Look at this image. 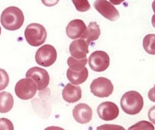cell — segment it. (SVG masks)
Returning <instances> with one entry per match:
<instances>
[{
  "label": "cell",
  "instance_id": "7",
  "mask_svg": "<svg viewBox=\"0 0 155 130\" xmlns=\"http://www.w3.org/2000/svg\"><path fill=\"white\" fill-rule=\"evenodd\" d=\"M88 64L91 70L97 72H101L108 68L110 65V57L107 52L104 51H95L88 58Z\"/></svg>",
  "mask_w": 155,
  "mask_h": 130
},
{
  "label": "cell",
  "instance_id": "21",
  "mask_svg": "<svg viewBox=\"0 0 155 130\" xmlns=\"http://www.w3.org/2000/svg\"><path fill=\"white\" fill-rule=\"evenodd\" d=\"M10 78L6 71L0 68V91L5 89L9 84Z\"/></svg>",
  "mask_w": 155,
  "mask_h": 130
},
{
  "label": "cell",
  "instance_id": "2",
  "mask_svg": "<svg viewBox=\"0 0 155 130\" xmlns=\"http://www.w3.org/2000/svg\"><path fill=\"white\" fill-rule=\"evenodd\" d=\"M120 106L123 111L127 115H137L143 107V97L137 91H128L122 96Z\"/></svg>",
  "mask_w": 155,
  "mask_h": 130
},
{
  "label": "cell",
  "instance_id": "24",
  "mask_svg": "<svg viewBox=\"0 0 155 130\" xmlns=\"http://www.w3.org/2000/svg\"><path fill=\"white\" fill-rule=\"evenodd\" d=\"M42 4L47 7H52L57 5L59 0H41Z\"/></svg>",
  "mask_w": 155,
  "mask_h": 130
},
{
  "label": "cell",
  "instance_id": "20",
  "mask_svg": "<svg viewBox=\"0 0 155 130\" xmlns=\"http://www.w3.org/2000/svg\"><path fill=\"white\" fill-rule=\"evenodd\" d=\"M76 9L80 12H84L89 10L91 5L88 0H71Z\"/></svg>",
  "mask_w": 155,
  "mask_h": 130
},
{
  "label": "cell",
  "instance_id": "26",
  "mask_svg": "<svg viewBox=\"0 0 155 130\" xmlns=\"http://www.w3.org/2000/svg\"><path fill=\"white\" fill-rule=\"evenodd\" d=\"M1 32H2V29H1V27H0V35H1Z\"/></svg>",
  "mask_w": 155,
  "mask_h": 130
},
{
  "label": "cell",
  "instance_id": "3",
  "mask_svg": "<svg viewBox=\"0 0 155 130\" xmlns=\"http://www.w3.org/2000/svg\"><path fill=\"white\" fill-rule=\"evenodd\" d=\"M25 37L29 45L39 46L45 42L47 32L43 25L38 23H31L27 25L25 30Z\"/></svg>",
  "mask_w": 155,
  "mask_h": 130
},
{
  "label": "cell",
  "instance_id": "1",
  "mask_svg": "<svg viewBox=\"0 0 155 130\" xmlns=\"http://www.w3.org/2000/svg\"><path fill=\"white\" fill-rule=\"evenodd\" d=\"M25 16L23 11L16 6H10L3 11L0 21L2 26L9 31H16L23 26Z\"/></svg>",
  "mask_w": 155,
  "mask_h": 130
},
{
  "label": "cell",
  "instance_id": "12",
  "mask_svg": "<svg viewBox=\"0 0 155 130\" xmlns=\"http://www.w3.org/2000/svg\"><path fill=\"white\" fill-rule=\"evenodd\" d=\"M87 29L84 22L80 19H74L70 21L66 27V34L70 39L83 38Z\"/></svg>",
  "mask_w": 155,
  "mask_h": 130
},
{
  "label": "cell",
  "instance_id": "4",
  "mask_svg": "<svg viewBox=\"0 0 155 130\" xmlns=\"http://www.w3.org/2000/svg\"><path fill=\"white\" fill-rule=\"evenodd\" d=\"M57 58V52L54 47L45 44L39 48L35 53V62L39 65L49 67L53 65Z\"/></svg>",
  "mask_w": 155,
  "mask_h": 130
},
{
  "label": "cell",
  "instance_id": "23",
  "mask_svg": "<svg viewBox=\"0 0 155 130\" xmlns=\"http://www.w3.org/2000/svg\"><path fill=\"white\" fill-rule=\"evenodd\" d=\"M13 130L14 126L11 121L5 118H0V130Z\"/></svg>",
  "mask_w": 155,
  "mask_h": 130
},
{
  "label": "cell",
  "instance_id": "8",
  "mask_svg": "<svg viewBox=\"0 0 155 130\" xmlns=\"http://www.w3.org/2000/svg\"><path fill=\"white\" fill-rule=\"evenodd\" d=\"M26 78L33 80L36 84L37 89L39 91L45 89L50 82V76L48 72L39 67L30 68L27 72Z\"/></svg>",
  "mask_w": 155,
  "mask_h": 130
},
{
  "label": "cell",
  "instance_id": "25",
  "mask_svg": "<svg viewBox=\"0 0 155 130\" xmlns=\"http://www.w3.org/2000/svg\"><path fill=\"white\" fill-rule=\"evenodd\" d=\"M110 3H112V4L114 5H120L124 1V0H110Z\"/></svg>",
  "mask_w": 155,
  "mask_h": 130
},
{
  "label": "cell",
  "instance_id": "6",
  "mask_svg": "<svg viewBox=\"0 0 155 130\" xmlns=\"http://www.w3.org/2000/svg\"><path fill=\"white\" fill-rule=\"evenodd\" d=\"M113 91L114 86L112 82L104 77H99L93 80L91 85V93L97 98H107L112 95Z\"/></svg>",
  "mask_w": 155,
  "mask_h": 130
},
{
  "label": "cell",
  "instance_id": "13",
  "mask_svg": "<svg viewBox=\"0 0 155 130\" xmlns=\"http://www.w3.org/2000/svg\"><path fill=\"white\" fill-rule=\"evenodd\" d=\"M88 44L84 39H78L73 41L70 45V52L71 57L76 59H83L87 57L88 53Z\"/></svg>",
  "mask_w": 155,
  "mask_h": 130
},
{
  "label": "cell",
  "instance_id": "17",
  "mask_svg": "<svg viewBox=\"0 0 155 130\" xmlns=\"http://www.w3.org/2000/svg\"><path fill=\"white\" fill-rule=\"evenodd\" d=\"M14 106V98L12 94L3 91L0 93V113L10 112Z\"/></svg>",
  "mask_w": 155,
  "mask_h": 130
},
{
  "label": "cell",
  "instance_id": "5",
  "mask_svg": "<svg viewBox=\"0 0 155 130\" xmlns=\"http://www.w3.org/2000/svg\"><path fill=\"white\" fill-rule=\"evenodd\" d=\"M37 90L36 84L29 78L21 79L16 83L15 88L16 96L23 100H28L34 98Z\"/></svg>",
  "mask_w": 155,
  "mask_h": 130
},
{
  "label": "cell",
  "instance_id": "14",
  "mask_svg": "<svg viewBox=\"0 0 155 130\" xmlns=\"http://www.w3.org/2000/svg\"><path fill=\"white\" fill-rule=\"evenodd\" d=\"M62 96L68 103H75L82 98V89L79 86L68 83L63 89Z\"/></svg>",
  "mask_w": 155,
  "mask_h": 130
},
{
  "label": "cell",
  "instance_id": "22",
  "mask_svg": "<svg viewBox=\"0 0 155 130\" xmlns=\"http://www.w3.org/2000/svg\"><path fill=\"white\" fill-rule=\"evenodd\" d=\"M154 129V126L150 123L148 121H141V122L135 124L131 128H129V129Z\"/></svg>",
  "mask_w": 155,
  "mask_h": 130
},
{
  "label": "cell",
  "instance_id": "18",
  "mask_svg": "<svg viewBox=\"0 0 155 130\" xmlns=\"http://www.w3.org/2000/svg\"><path fill=\"white\" fill-rule=\"evenodd\" d=\"M87 57L83 59H76L72 57H69L68 59V65L69 68L74 71H80L85 68L87 63Z\"/></svg>",
  "mask_w": 155,
  "mask_h": 130
},
{
  "label": "cell",
  "instance_id": "10",
  "mask_svg": "<svg viewBox=\"0 0 155 130\" xmlns=\"http://www.w3.org/2000/svg\"><path fill=\"white\" fill-rule=\"evenodd\" d=\"M99 117L104 121H112L119 115V109L117 105L112 102H105L99 104L97 108Z\"/></svg>",
  "mask_w": 155,
  "mask_h": 130
},
{
  "label": "cell",
  "instance_id": "19",
  "mask_svg": "<svg viewBox=\"0 0 155 130\" xmlns=\"http://www.w3.org/2000/svg\"><path fill=\"white\" fill-rule=\"evenodd\" d=\"M154 34H148L146 35L143 40V48L150 55H154Z\"/></svg>",
  "mask_w": 155,
  "mask_h": 130
},
{
  "label": "cell",
  "instance_id": "9",
  "mask_svg": "<svg viewBox=\"0 0 155 130\" xmlns=\"http://www.w3.org/2000/svg\"><path fill=\"white\" fill-rule=\"evenodd\" d=\"M93 5L95 10L107 20L114 21L120 16L118 10L107 0H95Z\"/></svg>",
  "mask_w": 155,
  "mask_h": 130
},
{
  "label": "cell",
  "instance_id": "15",
  "mask_svg": "<svg viewBox=\"0 0 155 130\" xmlns=\"http://www.w3.org/2000/svg\"><path fill=\"white\" fill-rule=\"evenodd\" d=\"M88 71L86 67L80 71H74L70 68L67 70L68 79L74 85L84 83L88 78Z\"/></svg>",
  "mask_w": 155,
  "mask_h": 130
},
{
  "label": "cell",
  "instance_id": "16",
  "mask_svg": "<svg viewBox=\"0 0 155 130\" xmlns=\"http://www.w3.org/2000/svg\"><path fill=\"white\" fill-rule=\"evenodd\" d=\"M101 35V29L99 25L96 22H91L87 27L82 39H85L89 44L93 41L97 40Z\"/></svg>",
  "mask_w": 155,
  "mask_h": 130
},
{
  "label": "cell",
  "instance_id": "11",
  "mask_svg": "<svg viewBox=\"0 0 155 130\" xmlns=\"http://www.w3.org/2000/svg\"><path fill=\"white\" fill-rule=\"evenodd\" d=\"M72 113L74 119L80 124L88 123L92 119L93 110L88 105L84 103L76 105Z\"/></svg>",
  "mask_w": 155,
  "mask_h": 130
}]
</instances>
